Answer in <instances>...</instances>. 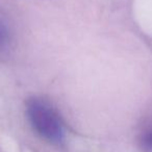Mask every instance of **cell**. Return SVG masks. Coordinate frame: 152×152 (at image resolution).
Here are the masks:
<instances>
[{"label": "cell", "mask_w": 152, "mask_h": 152, "mask_svg": "<svg viewBox=\"0 0 152 152\" xmlns=\"http://www.w3.org/2000/svg\"><path fill=\"white\" fill-rule=\"evenodd\" d=\"M27 117L34 129L51 143H61L64 139V127L57 113L45 100L32 98L28 100Z\"/></svg>", "instance_id": "obj_1"}, {"label": "cell", "mask_w": 152, "mask_h": 152, "mask_svg": "<svg viewBox=\"0 0 152 152\" xmlns=\"http://www.w3.org/2000/svg\"><path fill=\"white\" fill-rule=\"evenodd\" d=\"M141 145L145 151L151 152L152 151V129L146 131L142 137Z\"/></svg>", "instance_id": "obj_2"}, {"label": "cell", "mask_w": 152, "mask_h": 152, "mask_svg": "<svg viewBox=\"0 0 152 152\" xmlns=\"http://www.w3.org/2000/svg\"><path fill=\"white\" fill-rule=\"evenodd\" d=\"M9 43V34H7V30L2 23H0V48L7 46Z\"/></svg>", "instance_id": "obj_3"}]
</instances>
